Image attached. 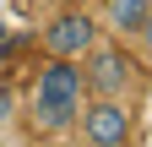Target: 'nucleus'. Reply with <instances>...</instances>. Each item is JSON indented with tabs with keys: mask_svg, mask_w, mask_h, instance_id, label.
Here are the masks:
<instances>
[{
	"mask_svg": "<svg viewBox=\"0 0 152 147\" xmlns=\"http://www.w3.org/2000/svg\"><path fill=\"white\" fill-rule=\"evenodd\" d=\"M16 120H22V98H16L11 87L0 82V142H6V136L16 131Z\"/></svg>",
	"mask_w": 152,
	"mask_h": 147,
	"instance_id": "nucleus-6",
	"label": "nucleus"
},
{
	"mask_svg": "<svg viewBox=\"0 0 152 147\" xmlns=\"http://www.w3.org/2000/svg\"><path fill=\"white\" fill-rule=\"evenodd\" d=\"M136 44H141V54L152 60V11H147V22H141V33H136Z\"/></svg>",
	"mask_w": 152,
	"mask_h": 147,
	"instance_id": "nucleus-7",
	"label": "nucleus"
},
{
	"mask_svg": "<svg viewBox=\"0 0 152 147\" xmlns=\"http://www.w3.org/2000/svg\"><path fill=\"white\" fill-rule=\"evenodd\" d=\"M136 82H141V71H136V60L125 54L120 38H98V49L82 60V87H87V98H130Z\"/></svg>",
	"mask_w": 152,
	"mask_h": 147,
	"instance_id": "nucleus-3",
	"label": "nucleus"
},
{
	"mask_svg": "<svg viewBox=\"0 0 152 147\" xmlns=\"http://www.w3.org/2000/svg\"><path fill=\"white\" fill-rule=\"evenodd\" d=\"M6 44H11V27H6V22H0V49H6Z\"/></svg>",
	"mask_w": 152,
	"mask_h": 147,
	"instance_id": "nucleus-8",
	"label": "nucleus"
},
{
	"mask_svg": "<svg viewBox=\"0 0 152 147\" xmlns=\"http://www.w3.org/2000/svg\"><path fill=\"white\" fill-rule=\"evenodd\" d=\"M76 131H82V147H130V131H136L130 98H87Z\"/></svg>",
	"mask_w": 152,
	"mask_h": 147,
	"instance_id": "nucleus-4",
	"label": "nucleus"
},
{
	"mask_svg": "<svg viewBox=\"0 0 152 147\" xmlns=\"http://www.w3.org/2000/svg\"><path fill=\"white\" fill-rule=\"evenodd\" d=\"M82 104H87L82 65L76 60H49L27 87V125L38 136H65L82 120Z\"/></svg>",
	"mask_w": 152,
	"mask_h": 147,
	"instance_id": "nucleus-1",
	"label": "nucleus"
},
{
	"mask_svg": "<svg viewBox=\"0 0 152 147\" xmlns=\"http://www.w3.org/2000/svg\"><path fill=\"white\" fill-rule=\"evenodd\" d=\"M147 11H152V0H103V11H98V22H103V38H130L136 44V33L147 22Z\"/></svg>",
	"mask_w": 152,
	"mask_h": 147,
	"instance_id": "nucleus-5",
	"label": "nucleus"
},
{
	"mask_svg": "<svg viewBox=\"0 0 152 147\" xmlns=\"http://www.w3.org/2000/svg\"><path fill=\"white\" fill-rule=\"evenodd\" d=\"M98 38H103V22H98V11H87V6L54 11L44 22V33H38V44H44L49 60H76V65L98 49Z\"/></svg>",
	"mask_w": 152,
	"mask_h": 147,
	"instance_id": "nucleus-2",
	"label": "nucleus"
}]
</instances>
